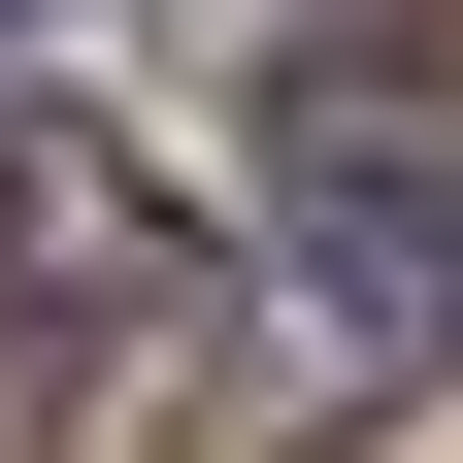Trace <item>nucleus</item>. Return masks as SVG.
Here are the masks:
<instances>
[{
  "instance_id": "f257e3e1",
  "label": "nucleus",
  "mask_w": 463,
  "mask_h": 463,
  "mask_svg": "<svg viewBox=\"0 0 463 463\" xmlns=\"http://www.w3.org/2000/svg\"><path fill=\"white\" fill-rule=\"evenodd\" d=\"M265 232H298V298H265V364H232V430H364V397L463 364V165L397 133V99H265Z\"/></svg>"
},
{
  "instance_id": "f03ea898",
  "label": "nucleus",
  "mask_w": 463,
  "mask_h": 463,
  "mask_svg": "<svg viewBox=\"0 0 463 463\" xmlns=\"http://www.w3.org/2000/svg\"><path fill=\"white\" fill-rule=\"evenodd\" d=\"M0 298H67L33 331L67 397H165V430H199V364H165V331H199V232H165L99 133H33V99H0Z\"/></svg>"
},
{
  "instance_id": "7ed1b4c3",
  "label": "nucleus",
  "mask_w": 463,
  "mask_h": 463,
  "mask_svg": "<svg viewBox=\"0 0 463 463\" xmlns=\"http://www.w3.org/2000/svg\"><path fill=\"white\" fill-rule=\"evenodd\" d=\"M331 99H430V165H463V0H364V33H331Z\"/></svg>"
}]
</instances>
